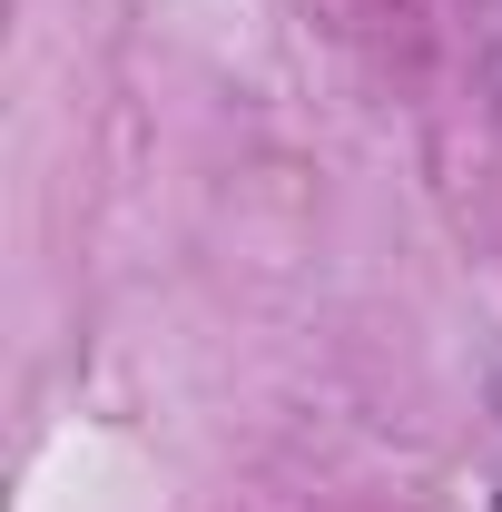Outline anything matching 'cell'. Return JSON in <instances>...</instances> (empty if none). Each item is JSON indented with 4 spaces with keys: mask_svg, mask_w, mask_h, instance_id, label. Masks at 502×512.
I'll use <instances>...</instances> for the list:
<instances>
[{
    "mask_svg": "<svg viewBox=\"0 0 502 512\" xmlns=\"http://www.w3.org/2000/svg\"><path fill=\"white\" fill-rule=\"evenodd\" d=\"M493 512H502V503H493Z\"/></svg>",
    "mask_w": 502,
    "mask_h": 512,
    "instance_id": "obj_1",
    "label": "cell"
}]
</instances>
